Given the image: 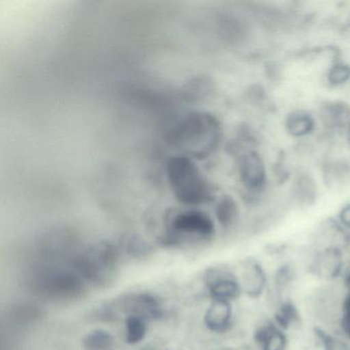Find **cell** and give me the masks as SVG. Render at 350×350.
Instances as JSON below:
<instances>
[{
    "instance_id": "9",
    "label": "cell",
    "mask_w": 350,
    "mask_h": 350,
    "mask_svg": "<svg viewBox=\"0 0 350 350\" xmlns=\"http://www.w3.org/2000/svg\"><path fill=\"white\" fill-rule=\"evenodd\" d=\"M346 262L339 250H325L313 260L312 268L315 274L327 280L341 278Z\"/></svg>"
},
{
    "instance_id": "10",
    "label": "cell",
    "mask_w": 350,
    "mask_h": 350,
    "mask_svg": "<svg viewBox=\"0 0 350 350\" xmlns=\"http://www.w3.org/2000/svg\"><path fill=\"white\" fill-rule=\"evenodd\" d=\"M239 280H241L243 293H247L253 298L261 296L268 284L267 275L263 266L256 260H250L245 264L243 276L239 278Z\"/></svg>"
},
{
    "instance_id": "5",
    "label": "cell",
    "mask_w": 350,
    "mask_h": 350,
    "mask_svg": "<svg viewBox=\"0 0 350 350\" xmlns=\"http://www.w3.org/2000/svg\"><path fill=\"white\" fill-rule=\"evenodd\" d=\"M204 282L212 300L233 303L243 293L239 276L222 266L208 268L204 273Z\"/></svg>"
},
{
    "instance_id": "16",
    "label": "cell",
    "mask_w": 350,
    "mask_h": 350,
    "mask_svg": "<svg viewBox=\"0 0 350 350\" xmlns=\"http://www.w3.org/2000/svg\"><path fill=\"white\" fill-rule=\"evenodd\" d=\"M337 325L339 327V333L350 341V291L345 290L341 315Z\"/></svg>"
},
{
    "instance_id": "1",
    "label": "cell",
    "mask_w": 350,
    "mask_h": 350,
    "mask_svg": "<svg viewBox=\"0 0 350 350\" xmlns=\"http://www.w3.org/2000/svg\"><path fill=\"white\" fill-rule=\"evenodd\" d=\"M216 235V224L210 214L202 210H187L165 218L161 243L167 247L204 245Z\"/></svg>"
},
{
    "instance_id": "8",
    "label": "cell",
    "mask_w": 350,
    "mask_h": 350,
    "mask_svg": "<svg viewBox=\"0 0 350 350\" xmlns=\"http://www.w3.org/2000/svg\"><path fill=\"white\" fill-rule=\"evenodd\" d=\"M239 176L243 185L249 190H259L263 187L266 181V172L259 155L249 153L241 157Z\"/></svg>"
},
{
    "instance_id": "13",
    "label": "cell",
    "mask_w": 350,
    "mask_h": 350,
    "mask_svg": "<svg viewBox=\"0 0 350 350\" xmlns=\"http://www.w3.org/2000/svg\"><path fill=\"white\" fill-rule=\"evenodd\" d=\"M81 346L83 350H113L116 340L109 332L96 329L83 337Z\"/></svg>"
},
{
    "instance_id": "12",
    "label": "cell",
    "mask_w": 350,
    "mask_h": 350,
    "mask_svg": "<svg viewBox=\"0 0 350 350\" xmlns=\"http://www.w3.org/2000/svg\"><path fill=\"white\" fill-rule=\"evenodd\" d=\"M321 350H350V341L340 333H334L327 327H315L313 329Z\"/></svg>"
},
{
    "instance_id": "3",
    "label": "cell",
    "mask_w": 350,
    "mask_h": 350,
    "mask_svg": "<svg viewBox=\"0 0 350 350\" xmlns=\"http://www.w3.org/2000/svg\"><path fill=\"white\" fill-rule=\"evenodd\" d=\"M36 292L54 302H68L83 296L85 282L77 273L64 269H46L33 280Z\"/></svg>"
},
{
    "instance_id": "17",
    "label": "cell",
    "mask_w": 350,
    "mask_h": 350,
    "mask_svg": "<svg viewBox=\"0 0 350 350\" xmlns=\"http://www.w3.org/2000/svg\"><path fill=\"white\" fill-rule=\"evenodd\" d=\"M339 221L344 227L350 229V204L342 208L339 214Z\"/></svg>"
},
{
    "instance_id": "15",
    "label": "cell",
    "mask_w": 350,
    "mask_h": 350,
    "mask_svg": "<svg viewBox=\"0 0 350 350\" xmlns=\"http://www.w3.org/2000/svg\"><path fill=\"white\" fill-rule=\"evenodd\" d=\"M288 132L294 136H304L313 128V120L308 114L303 112L293 113L286 122Z\"/></svg>"
},
{
    "instance_id": "19",
    "label": "cell",
    "mask_w": 350,
    "mask_h": 350,
    "mask_svg": "<svg viewBox=\"0 0 350 350\" xmlns=\"http://www.w3.org/2000/svg\"><path fill=\"white\" fill-rule=\"evenodd\" d=\"M348 77V70L345 68H341V67H338L335 70L333 71V79L337 83H340V81H345L346 77Z\"/></svg>"
},
{
    "instance_id": "4",
    "label": "cell",
    "mask_w": 350,
    "mask_h": 350,
    "mask_svg": "<svg viewBox=\"0 0 350 350\" xmlns=\"http://www.w3.org/2000/svg\"><path fill=\"white\" fill-rule=\"evenodd\" d=\"M163 303L155 295L148 292L131 293L124 295L116 301V303L106 307L105 315L112 317L114 313H124V317L134 315L146 321L157 319L163 315Z\"/></svg>"
},
{
    "instance_id": "20",
    "label": "cell",
    "mask_w": 350,
    "mask_h": 350,
    "mask_svg": "<svg viewBox=\"0 0 350 350\" xmlns=\"http://www.w3.org/2000/svg\"><path fill=\"white\" fill-rule=\"evenodd\" d=\"M214 350H249V349H239V348L224 347V348H218V349H214Z\"/></svg>"
},
{
    "instance_id": "2",
    "label": "cell",
    "mask_w": 350,
    "mask_h": 350,
    "mask_svg": "<svg viewBox=\"0 0 350 350\" xmlns=\"http://www.w3.org/2000/svg\"><path fill=\"white\" fill-rule=\"evenodd\" d=\"M120 256L116 247L108 241L90 245L73 260V267L85 282L97 288H106L116 282Z\"/></svg>"
},
{
    "instance_id": "14",
    "label": "cell",
    "mask_w": 350,
    "mask_h": 350,
    "mask_svg": "<svg viewBox=\"0 0 350 350\" xmlns=\"http://www.w3.org/2000/svg\"><path fill=\"white\" fill-rule=\"evenodd\" d=\"M124 329H126V341L130 345L140 343L146 337L148 332L146 319L140 317H124Z\"/></svg>"
},
{
    "instance_id": "18",
    "label": "cell",
    "mask_w": 350,
    "mask_h": 350,
    "mask_svg": "<svg viewBox=\"0 0 350 350\" xmlns=\"http://www.w3.org/2000/svg\"><path fill=\"white\" fill-rule=\"evenodd\" d=\"M342 284L346 291H350V261L345 264L343 274L341 276Z\"/></svg>"
},
{
    "instance_id": "6",
    "label": "cell",
    "mask_w": 350,
    "mask_h": 350,
    "mask_svg": "<svg viewBox=\"0 0 350 350\" xmlns=\"http://www.w3.org/2000/svg\"><path fill=\"white\" fill-rule=\"evenodd\" d=\"M253 339L257 350H288V348L286 331L274 319L261 321L254 331Z\"/></svg>"
},
{
    "instance_id": "7",
    "label": "cell",
    "mask_w": 350,
    "mask_h": 350,
    "mask_svg": "<svg viewBox=\"0 0 350 350\" xmlns=\"http://www.w3.org/2000/svg\"><path fill=\"white\" fill-rule=\"evenodd\" d=\"M204 323L212 333L218 335L228 333L234 325L232 303L212 300L204 313Z\"/></svg>"
},
{
    "instance_id": "21",
    "label": "cell",
    "mask_w": 350,
    "mask_h": 350,
    "mask_svg": "<svg viewBox=\"0 0 350 350\" xmlns=\"http://www.w3.org/2000/svg\"><path fill=\"white\" fill-rule=\"evenodd\" d=\"M348 138H349V141H350V122H349V126H348Z\"/></svg>"
},
{
    "instance_id": "11",
    "label": "cell",
    "mask_w": 350,
    "mask_h": 350,
    "mask_svg": "<svg viewBox=\"0 0 350 350\" xmlns=\"http://www.w3.org/2000/svg\"><path fill=\"white\" fill-rule=\"evenodd\" d=\"M215 217L223 229H230L239 221V210L237 202L231 196H222L217 202Z\"/></svg>"
}]
</instances>
